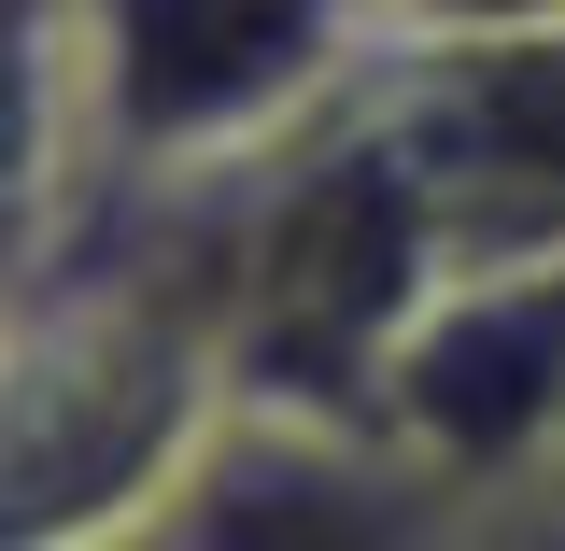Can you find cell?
Masks as SVG:
<instances>
[{"mask_svg": "<svg viewBox=\"0 0 565 551\" xmlns=\"http://www.w3.org/2000/svg\"><path fill=\"white\" fill-rule=\"evenodd\" d=\"M0 368H14V353H0Z\"/></svg>", "mask_w": 565, "mask_h": 551, "instance_id": "obj_7", "label": "cell"}, {"mask_svg": "<svg viewBox=\"0 0 565 551\" xmlns=\"http://www.w3.org/2000/svg\"><path fill=\"white\" fill-rule=\"evenodd\" d=\"M467 509L396 467L353 424H282V411H226L212 453L184 467V495L141 523L128 551H452Z\"/></svg>", "mask_w": 565, "mask_h": 551, "instance_id": "obj_4", "label": "cell"}, {"mask_svg": "<svg viewBox=\"0 0 565 551\" xmlns=\"http://www.w3.org/2000/svg\"><path fill=\"white\" fill-rule=\"evenodd\" d=\"M452 551H565V481L537 495H494V509H467V538Z\"/></svg>", "mask_w": 565, "mask_h": 551, "instance_id": "obj_6", "label": "cell"}, {"mask_svg": "<svg viewBox=\"0 0 565 551\" xmlns=\"http://www.w3.org/2000/svg\"><path fill=\"white\" fill-rule=\"evenodd\" d=\"M367 438L396 467H424L452 509L565 481V269L452 283L411 340H396Z\"/></svg>", "mask_w": 565, "mask_h": 551, "instance_id": "obj_3", "label": "cell"}, {"mask_svg": "<svg viewBox=\"0 0 565 551\" xmlns=\"http://www.w3.org/2000/svg\"><path fill=\"white\" fill-rule=\"evenodd\" d=\"M57 114H71V43L0 14V199L43 170V128H57Z\"/></svg>", "mask_w": 565, "mask_h": 551, "instance_id": "obj_5", "label": "cell"}, {"mask_svg": "<svg viewBox=\"0 0 565 551\" xmlns=\"http://www.w3.org/2000/svg\"><path fill=\"white\" fill-rule=\"evenodd\" d=\"M367 43L382 29L340 14H99L71 29V128L170 199L255 184L269 156H297V128H340V71Z\"/></svg>", "mask_w": 565, "mask_h": 551, "instance_id": "obj_1", "label": "cell"}, {"mask_svg": "<svg viewBox=\"0 0 565 551\" xmlns=\"http://www.w3.org/2000/svg\"><path fill=\"white\" fill-rule=\"evenodd\" d=\"M452 283L565 269V14L523 29H424V71L382 99Z\"/></svg>", "mask_w": 565, "mask_h": 551, "instance_id": "obj_2", "label": "cell"}]
</instances>
